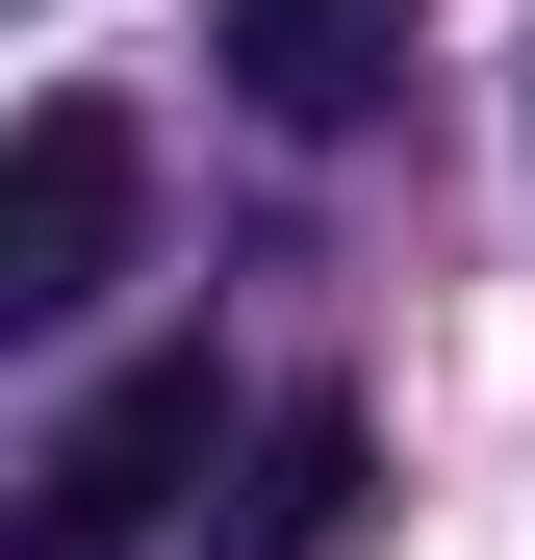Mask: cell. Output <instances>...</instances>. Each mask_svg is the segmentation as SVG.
Returning a JSON list of instances; mask_svg holds the SVG:
<instances>
[{
  "mask_svg": "<svg viewBox=\"0 0 535 560\" xmlns=\"http://www.w3.org/2000/svg\"><path fill=\"white\" fill-rule=\"evenodd\" d=\"M357 485H383V433H357V408H281V433H255L230 560H332V535H357Z\"/></svg>",
  "mask_w": 535,
  "mask_h": 560,
  "instance_id": "4",
  "label": "cell"
},
{
  "mask_svg": "<svg viewBox=\"0 0 535 560\" xmlns=\"http://www.w3.org/2000/svg\"><path fill=\"white\" fill-rule=\"evenodd\" d=\"M205 77H230V103L255 128H383V77H408V0H230V26H205Z\"/></svg>",
  "mask_w": 535,
  "mask_h": 560,
  "instance_id": "3",
  "label": "cell"
},
{
  "mask_svg": "<svg viewBox=\"0 0 535 560\" xmlns=\"http://www.w3.org/2000/svg\"><path fill=\"white\" fill-rule=\"evenodd\" d=\"M205 458H230V383H205V331H178V357H128V383H77V408H51L26 535H51V560H128L178 485H205Z\"/></svg>",
  "mask_w": 535,
  "mask_h": 560,
  "instance_id": "1",
  "label": "cell"
},
{
  "mask_svg": "<svg viewBox=\"0 0 535 560\" xmlns=\"http://www.w3.org/2000/svg\"><path fill=\"white\" fill-rule=\"evenodd\" d=\"M128 280V103H26L0 153V331H77Z\"/></svg>",
  "mask_w": 535,
  "mask_h": 560,
  "instance_id": "2",
  "label": "cell"
}]
</instances>
